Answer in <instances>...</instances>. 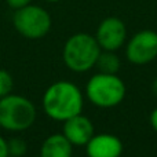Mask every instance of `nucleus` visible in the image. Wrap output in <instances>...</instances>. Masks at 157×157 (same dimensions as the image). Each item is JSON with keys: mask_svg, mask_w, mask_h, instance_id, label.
Instances as JSON below:
<instances>
[{"mask_svg": "<svg viewBox=\"0 0 157 157\" xmlns=\"http://www.w3.org/2000/svg\"><path fill=\"white\" fill-rule=\"evenodd\" d=\"M13 24L17 32L30 40L41 39L51 29V17L43 7L36 4H28L15 10Z\"/></svg>", "mask_w": 157, "mask_h": 157, "instance_id": "obj_5", "label": "nucleus"}, {"mask_svg": "<svg viewBox=\"0 0 157 157\" xmlns=\"http://www.w3.org/2000/svg\"><path fill=\"white\" fill-rule=\"evenodd\" d=\"M127 59L134 65H146L157 57V33L153 30H141L135 33L125 48Z\"/></svg>", "mask_w": 157, "mask_h": 157, "instance_id": "obj_6", "label": "nucleus"}, {"mask_svg": "<svg viewBox=\"0 0 157 157\" xmlns=\"http://www.w3.org/2000/svg\"><path fill=\"white\" fill-rule=\"evenodd\" d=\"M14 87L13 76L4 69H0V98L11 94Z\"/></svg>", "mask_w": 157, "mask_h": 157, "instance_id": "obj_13", "label": "nucleus"}, {"mask_svg": "<svg viewBox=\"0 0 157 157\" xmlns=\"http://www.w3.org/2000/svg\"><path fill=\"white\" fill-rule=\"evenodd\" d=\"M88 157H120L123 155V142L112 134H98L86 145Z\"/></svg>", "mask_w": 157, "mask_h": 157, "instance_id": "obj_9", "label": "nucleus"}, {"mask_svg": "<svg viewBox=\"0 0 157 157\" xmlns=\"http://www.w3.org/2000/svg\"><path fill=\"white\" fill-rule=\"evenodd\" d=\"M87 98L98 108H114L125 97V84L117 75L97 73L86 86Z\"/></svg>", "mask_w": 157, "mask_h": 157, "instance_id": "obj_4", "label": "nucleus"}, {"mask_svg": "<svg viewBox=\"0 0 157 157\" xmlns=\"http://www.w3.org/2000/svg\"><path fill=\"white\" fill-rule=\"evenodd\" d=\"M7 146L8 155L13 157H22L28 150L26 142L21 138H11L10 141H7Z\"/></svg>", "mask_w": 157, "mask_h": 157, "instance_id": "obj_12", "label": "nucleus"}, {"mask_svg": "<svg viewBox=\"0 0 157 157\" xmlns=\"http://www.w3.org/2000/svg\"><path fill=\"white\" fill-rule=\"evenodd\" d=\"M73 145L63 134H52L44 139L40 147V157H72Z\"/></svg>", "mask_w": 157, "mask_h": 157, "instance_id": "obj_10", "label": "nucleus"}, {"mask_svg": "<svg viewBox=\"0 0 157 157\" xmlns=\"http://www.w3.org/2000/svg\"><path fill=\"white\" fill-rule=\"evenodd\" d=\"M101 51L102 50L95 36L88 33H76L66 40L62 50V58L71 71L83 73L94 68Z\"/></svg>", "mask_w": 157, "mask_h": 157, "instance_id": "obj_2", "label": "nucleus"}, {"mask_svg": "<svg viewBox=\"0 0 157 157\" xmlns=\"http://www.w3.org/2000/svg\"><path fill=\"white\" fill-rule=\"evenodd\" d=\"M95 66L101 73H108V75H117L120 71V59L114 51H105L102 50L97 59Z\"/></svg>", "mask_w": 157, "mask_h": 157, "instance_id": "obj_11", "label": "nucleus"}, {"mask_svg": "<svg viewBox=\"0 0 157 157\" xmlns=\"http://www.w3.org/2000/svg\"><path fill=\"white\" fill-rule=\"evenodd\" d=\"M8 146H7V141L4 138L0 136V157H8Z\"/></svg>", "mask_w": 157, "mask_h": 157, "instance_id": "obj_15", "label": "nucleus"}, {"mask_svg": "<svg viewBox=\"0 0 157 157\" xmlns=\"http://www.w3.org/2000/svg\"><path fill=\"white\" fill-rule=\"evenodd\" d=\"M152 91H153V94L157 97V77L153 80V84H152Z\"/></svg>", "mask_w": 157, "mask_h": 157, "instance_id": "obj_17", "label": "nucleus"}, {"mask_svg": "<svg viewBox=\"0 0 157 157\" xmlns=\"http://www.w3.org/2000/svg\"><path fill=\"white\" fill-rule=\"evenodd\" d=\"M101 50L105 51H117L127 39L125 24L117 17H108L99 24L95 33Z\"/></svg>", "mask_w": 157, "mask_h": 157, "instance_id": "obj_7", "label": "nucleus"}, {"mask_svg": "<svg viewBox=\"0 0 157 157\" xmlns=\"http://www.w3.org/2000/svg\"><path fill=\"white\" fill-rule=\"evenodd\" d=\"M8 4V7L13 8V10H18V8H22L25 6L30 4L32 0H6Z\"/></svg>", "mask_w": 157, "mask_h": 157, "instance_id": "obj_14", "label": "nucleus"}, {"mask_svg": "<svg viewBox=\"0 0 157 157\" xmlns=\"http://www.w3.org/2000/svg\"><path fill=\"white\" fill-rule=\"evenodd\" d=\"M47 2H50V3H57V2H59V0H47Z\"/></svg>", "mask_w": 157, "mask_h": 157, "instance_id": "obj_18", "label": "nucleus"}, {"mask_svg": "<svg viewBox=\"0 0 157 157\" xmlns=\"http://www.w3.org/2000/svg\"><path fill=\"white\" fill-rule=\"evenodd\" d=\"M62 134L72 145L86 146L90 139L94 136V124L88 117L80 113L63 121Z\"/></svg>", "mask_w": 157, "mask_h": 157, "instance_id": "obj_8", "label": "nucleus"}, {"mask_svg": "<svg viewBox=\"0 0 157 157\" xmlns=\"http://www.w3.org/2000/svg\"><path fill=\"white\" fill-rule=\"evenodd\" d=\"M84 105L83 94L71 81H57L46 90L43 95V109L50 119L66 121L81 113Z\"/></svg>", "mask_w": 157, "mask_h": 157, "instance_id": "obj_1", "label": "nucleus"}, {"mask_svg": "<svg viewBox=\"0 0 157 157\" xmlns=\"http://www.w3.org/2000/svg\"><path fill=\"white\" fill-rule=\"evenodd\" d=\"M36 120V108L28 98L8 94L0 98V127L21 132L32 127Z\"/></svg>", "mask_w": 157, "mask_h": 157, "instance_id": "obj_3", "label": "nucleus"}, {"mask_svg": "<svg viewBox=\"0 0 157 157\" xmlns=\"http://www.w3.org/2000/svg\"><path fill=\"white\" fill-rule=\"evenodd\" d=\"M150 125H152V128L157 132V108L150 113Z\"/></svg>", "mask_w": 157, "mask_h": 157, "instance_id": "obj_16", "label": "nucleus"}, {"mask_svg": "<svg viewBox=\"0 0 157 157\" xmlns=\"http://www.w3.org/2000/svg\"><path fill=\"white\" fill-rule=\"evenodd\" d=\"M8 157H13V156H8Z\"/></svg>", "mask_w": 157, "mask_h": 157, "instance_id": "obj_19", "label": "nucleus"}]
</instances>
